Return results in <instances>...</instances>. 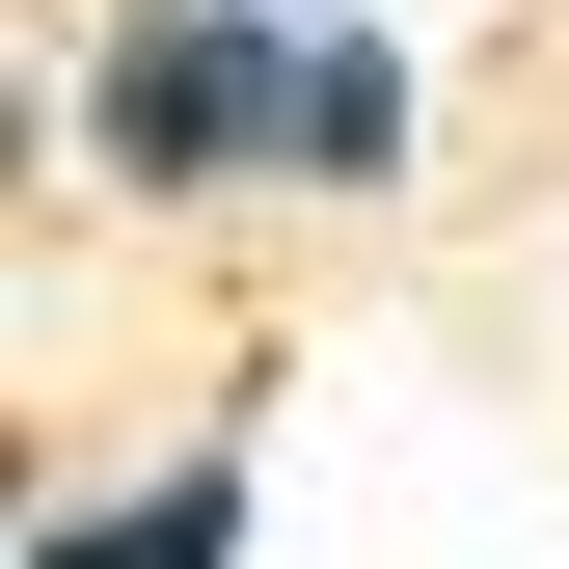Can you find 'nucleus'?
<instances>
[{
	"label": "nucleus",
	"instance_id": "nucleus-1",
	"mask_svg": "<svg viewBox=\"0 0 569 569\" xmlns=\"http://www.w3.org/2000/svg\"><path fill=\"white\" fill-rule=\"evenodd\" d=\"M82 136H109V190H244V163H299V54H271V0H136L109 82H82Z\"/></svg>",
	"mask_w": 569,
	"mask_h": 569
},
{
	"label": "nucleus",
	"instance_id": "nucleus-2",
	"mask_svg": "<svg viewBox=\"0 0 569 569\" xmlns=\"http://www.w3.org/2000/svg\"><path fill=\"white\" fill-rule=\"evenodd\" d=\"M299 190H407V54L380 28H299Z\"/></svg>",
	"mask_w": 569,
	"mask_h": 569
},
{
	"label": "nucleus",
	"instance_id": "nucleus-3",
	"mask_svg": "<svg viewBox=\"0 0 569 569\" xmlns=\"http://www.w3.org/2000/svg\"><path fill=\"white\" fill-rule=\"evenodd\" d=\"M244 542V461H163V488H109V516H54L28 569H218Z\"/></svg>",
	"mask_w": 569,
	"mask_h": 569
}]
</instances>
